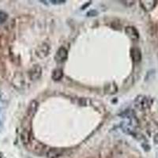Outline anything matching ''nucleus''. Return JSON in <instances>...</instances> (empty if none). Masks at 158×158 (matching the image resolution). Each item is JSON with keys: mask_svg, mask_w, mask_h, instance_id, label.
Returning a JSON list of instances; mask_svg holds the SVG:
<instances>
[{"mask_svg": "<svg viewBox=\"0 0 158 158\" xmlns=\"http://www.w3.org/2000/svg\"><path fill=\"white\" fill-rule=\"evenodd\" d=\"M25 146L31 152L36 155H39V156L40 155H45L48 149L47 146H45L44 144L36 140V138H34V137L31 139L30 142Z\"/></svg>", "mask_w": 158, "mask_h": 158, "instance_id": "1", "label": "nucleus"}, {"mask_svg": "<svg viewBox=\"0 0 158 158\" xmlns=\"http://www.w3.org/2000/svg\"><path fill=\"white\" fill-rule=\"evenodd\" d=\"M152 104V99L145 95H139L135 98V106L140 111L148 109Z\"/></svg>", "mask_w": 158, "mask_h": 158, "instance_id": "2", "label": "nucleus"}, {"mask_svg": "<svg viewBox=\"0 0 158 158\" xmlns=\"http://www.w3.org/2000/svg\"><path fill=\"white\" fill-rule=\"evenodd\" d=\"M29 77L31 81H37L42 75V68L40 65H34L29 70Z\"/></svg>", "mask_w": 158, "mask_h": 158, "instance_id": "3", "label": "nucleus"}, {"mask_svg": "<svg viewBox=\"0 0 158 158\" xmlns=\"http://www.w3.org/2000/svg\"><path fill=\"white\" fill-rule=\"evenodd\" d=\"M50 46L47 43H42L37 47L36 50V55L40 59H44L49 55Z\"/></svg>", "mask_w": 158, "mask_h": 158, "instance_id": "4", "label": "nucleus"}, {"mask_svg": "<svg viewBox=\"0 0 158 158\" xmlns=\"http://www.w3.org/2000/svg\"><path fill=\"white\" fill-rule=\"evenodd\" d=\"M64 153V149L59 148H48L45 153V156L48 158H58L63 156Z\"/></svg>", "mask_w": 158, "mask_h": 158, "instance_id": "5", "label": "nucleus"}, {"mask_svg": "<svg viewBox=\"0 0 158 158\" xmlns=\"http://www.w3.org/2000/svg\"><path fill=\"white\" fill-rule=\"evenodd\" d=\"M67 57H68V51L66 48L60 47L56 52V61L59 62V63H63L67 60Z\"/></svg>", "mask_w": 158, "mask_h": 158, "instance_id": "6", "label": "nucleus"}, {"mask_svg": "<svg viewBox=\"0 0 158 158\" xmlns=\"http://www.w3.org/2000/svg\"><path fill=\"white\" fill-rule=\"evenodd\" d=\"M38 107H39V103L36 101H35V100H33V101H32L29 103L27 109V118H31L34 116L35 114L37 111Z\"/></svg>", "mask_w": 158, "mask_h": 158, "instance_id": "7", "label": "nucleus"}, {"mask_svg": "<svg viewBox=\"0 0 158 158\" xmlns=\"http://www.w3.org/2000/svg\"><path fill=\"white\" fill-rule=\"evenodd\" d=\"M157 1L156 0H142L140 1V5L142 9L146 11H150L155 8Z\"/></svg>", "mask_w": 158, "mask_h": 158, "instance_id": "8", "label": "nucleus"}, {"mask_svg": "<svg viewBox=\"0 0 158 158\" xmlns=\"http://www.w3.org/2000/svg\"><path fill=\"white\" fill-rule=\"evenodd\" d=\"M125 33L132 40H137L139 38V32L134 26H127L125 29Z\"/></svg>", "mask_w": 158, "mask_h": 158, "instance_id": "9", "label": "nucleus"}, {"mask_svg": "<svg viewBox=\"0 0 158 158\" xmlns=\"http://www.w3.org/2000/svg\"><path fill=\"white\" fill-rule=\"evenodd\" d=\"M131 57L135 63H139L142 60V52L138 48H132L130 51Z\"/></svg>", "mask_w": 158, "mask_h": 158, "instance_id": "10", "label": "nucleus"}, {"mask_svg": "<svg viewBox=\"0 0 158 158\" xmlns=\"http://www.w3.org/2000/svg\"><path fill=\"white\" fill-rule=\"evenodd\" d=\"M63 77V70L61 68L55 69L52 73V78L54 81H60Z\"/></svg>", "mask_w": 158, "mask_h": 158, "instance_id": "11", "label": "nucleus"}, {"mask_svg": "<svg viewBox=\"0 0 158 158\" xmlns=\"http://www.w3.org/2000/svg\"><path fill=\"white\" fill-rule=\"evenodd\" d=\"M104 92L107 94H114L117 92V86L116 84L114 82L109 83L104 86Z\"/></svg>", "mask_w": 158, "mask_h": 158, "instance_id": "12", "label": "nucleus"}, {"mask_svg": "<svg viewBox=\"0 0 158 158\" xmlns=\"http://www.w3.org/2000/svg\"><path fill=\"white\" fill-rule=\"evenodd\" d=\"M134 83V77L133 76L131 75L127 77V78L125 80L123 84V87L124 88H129L130 86H131Z\"/></svg>", "mask_w": 158, "mask_h": 158, "instance_id": "13", "label": "nucleus"}, {"mask_svg": "<svg viewBox=\"0 0 158 158\" xmlns=\"http://www.w3.org/2000/svg\"><path fill=\"white\" fill-rule=\"evenodd\" d=\"M8 15L4 11H0V23H4L7 20Z\"/></svg>", "mask_w": 158, "mask_h": 158, "instance_id": "14", "label": "nucleus"}, {"mask_svg": "<svg viewBox=\"0 0 158 158\" xmlns=\"http://www.w3.org/2000/svg\"><path fill=\"white\" fill-rule=\"evenodd\" d=\"M87 15H88L89 17H95L97 15V12L96 10H92L89 11V12L87 13Z\"/></svg>", "mask_w": 158, "mask_h": 158, "instance_id": "15", "label": "nucleus"}, {"mask_svg": "<svg viewBox=\"0 0 158 158\" xmlns=\"http://www.w3.org/2000/svg\"><path fill=\"white\" fill-rule=\"evenodd\" d=\"M51 2H52V3H53V4H56V5H58V4H63V3H65V2H66V1H61V0H59V1H58V0H56V1H55V0H52V1H51Z\"/></svg>", "mask_w": 158, "mask_h": 158, "instance_id": "16", "label": "nucleus"}]
</instances>
